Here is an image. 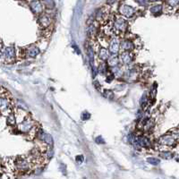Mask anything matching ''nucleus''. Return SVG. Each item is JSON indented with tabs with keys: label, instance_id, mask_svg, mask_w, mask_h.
<instances>
[{
	"label": "nucleus",
	"instance_id": "obj_1",
	"mask_svg": "<svg viewBox=\"0 0 179 179\" xmlns=\"http://www.w3.org/2000/svg\"><path fill=\"white\" fill-rule=\"evenodd\" d=\"M128 28V23L124 17L122 16H116L114 23L112 25V30L117 35H122L124 34Z\"/></svg>",
	"mask_w": 179,
	"mask_h": 179
},
{
	"label": "nucleus",
	"instance_id": "obj_2",
	"mask_svg": "<svg viewBox=\"0 0 179 179\" xmlns=\"http://www.w3.org/2000/svg\"><path fill=\"white\" fill-rule=\"evenodd\" d=\"M0 114L5 117L12 114L11 100L4 92H0Z\"/></svg>",
	"mask_w": 179,
	"mask_h": 179
},
{
	"label": "nucleus",
	"instance_id": "obj_3",
	"mask_svg": "<svg viewBox=\"0 0 179 179\" xmlns=\"http://www.w3.org/2000/svg\"><path fill=\"white\" fill-rule=\"evenodd\" d=\"M34 127H35L34 121L30 116H27L23 119V122H21V123L19 124L17 130L20 132V133L29 134L33 130Z\"/></svg>",
	"mask_w": 179,
	"mask_h": 179
},
{
	"label": "nucleus",
	"instance_id": "obj_4",
	"mask_svg": "<svg viewBox=\"0 0 179 179\" xmlns=\"http://www.w3.org/2000/svg\"><path fill=\"white\" fill-rule=\"evenodd\" d=\"M177 141H178V134H174V133L167 134L162 135L158 139V143L163 146L172 147L177 143Z\"/></svg>",
	"mask_w": 179,
	"mask_h": 179
},
{
	"label": "nucleus",
	"instance_id": "obj_5",
	"mask_svg": "<svg viewBox=\"0 0 179 179\" xmlns=\"http://www.w3.org/2000/svg\"><path fill=\"white\" fill-rule=\"evenodd\" d=\"M14 167L17 170L20 171H28L32 167L30 158L26 157H18L14 161Z\"/></svg>",
	"mask_w": 179,
	"mask_h": 179
},
{
	"label": "nucleus",
	"instance_id": "obj_6",
	"mask_svg": "<svg viewBox=\"0 0 179 179\" xmlns=\"http://www.w3.org/2000/svg\"><path fill=\"white\" fill-rule=\"evenodd\" d=\"M120 39L117 36H114L109 41L108 52L112 55H117L120 49Z\"/></svg>",
	"mask_w": 179,
	"mask_h": 179
},
{
	"label": "nucleus",
	"instance_id": "obj_7",
	"mask_svg": "<svg viewBox=\"0 0 179 179\" xmlns=\"http://www.w3.org/2000/svg\"><path fill=\"white\" fill-rule=\"evenodd\" d=\"M118 12L122 15V17L125 16V17H127V18H131V17H133L135 14V10H134V9L132 6L125 5V4H122L119 6Z\"/></svg>",
	"mask_w": 179,
	"mask_h": 179
},
{
	"label": "nucleus",
	"instance_id": "obj_8",
	"mask_svg": "<svg viewBox=\"0 0 179 179\" xmlns=\"http://www.w3.org/2000/svg\"><path fill=\"white\" fill-rule=\"evenodd\" d=\"M133 143H135L136 146L142 148H150L152 147V142L146 136H137L133 140Z\"/></svg>",
	"mask_w": 179,
	"mask_h": 179
},
{
	"label": "nucleus",
	"instance_id": "obj_9",
	"mask_svg": "<svg viewBox=\"0 0 179 179\" xmlns=\"http://www.w3.org/2000/svg\"><path fill=\"white\" fill-rule=\"evenodd\" d=\"M4 56H5V61L6 64H13L15 61V49L13 47H8L4 51Z\"/></svg>",
	"mask_w": 179,
	"mask_h": 179
},
{
	"label": "nucleus",
	"instance_id": "obj_10",
	"mask_svg": "<svg viewBox=\"0 0 179 179\" xmlns=\"http://www.w3.org/2000/svg\"><path fill=\"white\" fill-rule=\"evenodd\" d=\"M134 59V55L133 52H126L123 51L118 58L119 63L123 64H130Z\"/></svg>",
	"mask_w": 179,
	"mask_h": 179
},
{
	"label": "nucleus",
	"instance_id": "obj_11",
	"mask_svg": "<svg viewBox=\"0 0 179 179\" xmlns=\"http://www.w3.org/2000/svg\"><path fill=\"white\" fill-rule=\"evenodd\" d=\"M40 49L38 48V47L32 45V46L28 47L27 49H24L23 56H24V58H34L40 54Z\"/></svg>",
	"mask_w": 179,
	"mask_h": 179
},
{
	"label": "nucleus",
	"instance_id": "obj_12",
	"mask_svg": "<svg viewBox=\"0 0 179 179\" xmlns=\"http://www.w3.org/2000/svg\"><path fill=\"white\" fill-rule=\"evenodd\" d=\"M138 78V71L137 68L134 67H132L129 69H127L125 73V79L128 82H134L136 81Z\"/></svg>",
	"mask_w": 179,
	"mask_h": 179
},
{
	"label": "nucleus",
	"instance_id": "obj_13",
	"mask_svg": "<svg viewBox=\"0 0 179 179\" xmlns=\"http://www.w3.org/2000/svg\"><path fill=\"white\" fill-rule=\"evenodd\" d=\"M134 43L130 40H123L120 41V49L123 51H126V52H132L134 49Z\"/></svg>",
	"mask_w": 179,
	"mask_h": 179
},
{
	"label": "nucleus",
	"instance_id": "obj_14",
	"mask_svg": "<svg viewBox=\"0 0 179 179\" xmlns=\"http://www.w3.org/2000/svg\"><path fill=\"white\" fill-rule=\"evenodd\" d=\"M39 24L41 28H44V29H47L49 28L51 24V18L49 14H40V16L39 17Z\"/></svg>",
	"mask_w": 179,
	"mask_h": 179
},
{
	"label": "nucleus",
	"instance_id": "obj_15",
	"mask_svg": "<svg viewBox=\"0 0 179 179\" xmlns=\"http://www.w3.org/2000/svg\"><path fill=\"white\" fill-rule=\"evenodd\" d=\"M30 7L32 13L35 14H41L43 13V5L40 1H32L30 2Z\"/></svg>",
	"mask_w": 179,
	"mask_h": 179
},
{
	"label": "nucleus",
	"instance_id": "obj_16",
	"mask_svg": "<svg viewBox=\"0 0 179 179\" xmlns=\"http://www.w3.org/2000/svg\"><path fill=\"white\" fill-rule=\"evenodd\" d=\"M38 137H39L42 142H44L47 144H49V145L53 144V139L48 134H45V133H43V132H40V134H38Z\"/></svg>",
	"mask_w": 179,
	"mask_h": 179
},
{
	"label": "nucleus",
	"instance_id": "obj_17",
	"mask_svg": "<svg viewBox=\"0 0 179 179\" xmlns=\"http://www.w3.org/2000/svg\"><path fill=\"white\" fill-rule=\"evenodd\" d=\"M108 14L105 12V9L102 8V9H100V10L98 12V14H96V20L103 23L104 22H106L107 18H108Z\"/></svg>",
	"mask_w": 179,
	"mask_h": 179
},
{
	"label": "nucleus",
	"instance_id": "obj_18",
	"mask_svg": "<svg viewBox=\"0 0 179 179\" xmlns=\"http://www.w3.org/2000/svg\"><path fill=\"white\" fill-rule=\"evenodd\" d=\"M99 58L103 61H108L110 58V54L108 49L105 48H100L99 50Z\"/></svg>",
	"mask_w": 179,
	"mask_h": 179
},
{
	"label": "nucleus",
	"instance_id": "obj_19",
	"mask_svg": "<svg viewBox=\"0 0 179 179\" xmlns=\"http://www.w3.org/2000/svg\"><path fill=\"white\" fill-rule=\"evenodd\" d=\"M162 9H163L162 5H153V6L150 7V13H152V14H154V15H158V14H160L162 13Z\"/></svg>",
	"mask_w": 179,
	"mask_h": 179
},
{
	"label": "nucleus",
	"instance_id": "obj_20",
	"mask_svg": "<svg viewBox=\"0 0 179 179\" xmlns=\"http://www.w3.org/2000/svg\"><path fill=\"white\" fill-rule=\"evenodd\" d=\"M118 64H119V60H118V58H109L108 60V65L110 67V68H114V67H118Z\"/></svg>",
	"mask_w": 179,
	"mask_h": 179
},
{
	"label": "nucleus",
	"instance_id": "obj_21",
	"mask_svg": "<svg viewBox=\"0 0 179 179\" xmlns=\"http://www.w3.org/2000/svg\"><path fill=\"white\" fill-rule=\"evenodd\" d=\"M103 96H104L106 99H113L115 97V94L112 91L110 90H105L103 91Z\"/></svg>",
	"mask_w": 179,
	"mask_h": 179
},
{
	"label": "nucleus",
	"instance_id": "obj_22",
	"mask_svg": "<svg viewBox=\"0 0 179 179\" xmlns=\"http://www.w3.org/2000/svg\"><path fill=\"white\" fill-rule=\"evenodd\" d=\"M149 98H148V95L147 94H144V95L142 97L141 99V106H142L143 108H145L148 105V102H149Z\"/></svg>",
	"mask_w": 179,
	"mask_h": 179
},
{
	"label": "nucleus",
	"instance_id": "obj_23",
	"mask_svg": "<svg viewBox=\"0 0 179 179\" xmlns=\"http://www.w3.org/2000/svg\"><path fill=\"white\" fill-rule=\"evenodd\" d=\"M159 156H160L161 158H163L168 159V158H172L174 157V154L172 152H167H167H161L160 153H159Z\"/></svg>",
	"mask_w": 179,
	"mask_h": 179
},
{
	"label": "nucleus",
	"instance_id": "obj_24",
	"mask_svg": "<svg viewBox=\"0 0 179 179\" xmlns=\"http://www.w3.org/2000/svg\"><path fill=\"white\" fill-rule=\"evenodd\" d=\"M15 117H14V115L12 114L11 115H9L8 117H7V124L9 125V126H14L15 125Z\"/></svg>",
	"mask_w": 179,
	"mask_h": 179
},
{
	"label": "nucleus",
	"instance_id": "obj_25",
	"mask_svg": "<svg viewBox=\"0 0 179 179\" xmlns=\"http://www.w3.org/2000/svg\"><path fill=\"white\" fill-rule=\"evenodd\" d=\"M147 161L150 163V164H152V165H153V166H157V165H158L159 164V159L158 158H147Z\"/></svg>",
	"mask_w": 179,
	"mask_h": 179
},
{
	"label": "nucleus",
	"instance_id": "obj_26",
	"mask_svg": "<svg viewBox=\"0 0 179 179\" xmlns=\"http://www.w3.org/2000/svg\"><path fill=\"white\" fill-rule=\"evenodd\" d=\"M99 73H100L101 74H105L107 72H108V69H107V67H106V64H101L99 65V67L98 69Z\"/></svg>",
	"mask_w": 179,
	"mask_h": 179
},
{
	"label": "nucleus",
	"instance_id": "obj_27",
	"mask_svg": "<svg viewBox=\"0 0 179 179\" xmlns=\"http://www.w3.org/2000/svg\"><path fill=\"white\" fill-rule=\"evenodd\" d=\"M114 78H115V75L110 72V73H108V74L106 81H107V82H112L113 80H114Z\"/></svg>",
	"mask_w": 179,
	"mask_h": 179
},
{
	"label": "nucleus",
	"instance_id": "obj_28",
	"mask_svg": "<svg viewBox=\"0 0 179 179\" xmlns=\"http://www.w3.org/2000/svg\"><path fill=\"white\" fill-rule=\"evenodd\" d=\"M45 155H46V157H48L49 158H52V156H53V150H52V149H48V150H47Z\"/></svg>",
	"mask_w": 179,
	"mask_h": 179
},
{
	"label": "nucleus",
	"instance_id": "obj_29",
	"mask_svg": "<svg viewBox=\"0 0 179 179\" xmlns=\"http://www.w3.org/2000/svg\"><path fill=\"white\" fill-rule=\"evenodd\" d=\"M82 117L83 120H87V119H89L91 117V115L89 114L88 112H84L83 114L82 115Z\"/></svg>",
	"mask_w": 179,
	"mask_h": 179
},
{
	"label": "nucleus",
	"instance_id": "obj_30",
	"mask_svg": "<svg viewBox=\"0 0 179 179\" xmlns=\"http://www.w3.org/2000/svg\"><path fill=\"white\" fill-rule=\"evenodd\" d=\"M96 142H97V143H104L105 142L104 141H103V139L101 138V136H99L98 138H96Z\"/></svg>",
	"mask_w": 179,
	"mask_h": 179
},
{
	"label": "nucleus",
	"instance_id": "obj_31",
	"mask_svg": "<svg viewBox=\"0 0 179 179\" xmlns=\"http://www.w3.org/2000/svg\"><path fill=\"white\" fill-rule=\"evenodd\" d=\"M76 160H77V161H80V163H82V162L83 161V157H82V156H77Z\"/></svg>",
	"mask_w": 179,
	"mask_h": 179
},
{
	"label": "nucleus",
	"instance_id": "obj_32",
	"mask_svg": "<svg viewBox=\"0 0 179 179\" xmlns=\"http://www.w3.org/2000/svg\"><path fill=\"white\" fill-rule=\"evenodd\" d=\"M2 48H3V44H2L1 41H0V53H1V49H2Z\"/></svg>",
	"mask_w": 179,
	"mask_h": 179
},
{
	"label": "nucleus",
	"instance_id": "obj_33",
	"mask_svg": "<svg viewBox=\"0 0 179 179\" xmlns=\"http://www.w3.org/2000/svg\"><path fill=\"white\" fill-rule=\"evenodd\" d=\"M1 55H2V53H0V56H1Z\"/></svg>",
	"mask_w": 179,
	"mask_h": 179
}]
</instances>
